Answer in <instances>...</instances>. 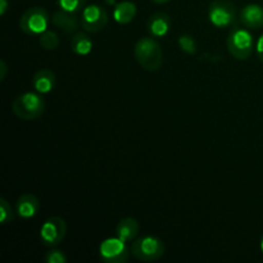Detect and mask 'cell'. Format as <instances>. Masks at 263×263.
I'll return each instance as SVG.
<instances>
[{
	"instance_id": "6da1fadb",
	"label": "cell",
	"mask_w": 263,
	"mask_h": 263,
	"mask_svg": "<svg viewBox=\"0 0 263 263\" xmlns=\"http://www.w3.org/2000/svg\"><path fill=\"white\" fill-rule=\"evenodd\" d=\"M134 54L138 63L145 71L156 72L163 64V51L153 37H141L136 43Z\"/></svg>"
},
{
	"instance_id": "7a4b0ae2",
	"label": "cell",
	"mask_w": 263,
	"mask_h": 263,
	"mask_svg": "<svg viewBox=\"0 0 263 263\" xmlns=\"http://www.w3.org/2000/svg\"><path fill=\"white\" fill-rule=\"evenodd\" d=\"M13 113L25 121H33L45 110V100L40 92H23L18 95L12 104Z\"/></svg>"
},
{
	"instance_id": "3957f363",
	"label": "cell",
	"mask_w": 263,
	"mask_h": 263,
	"mask_svg": "<svg viewBox=\"0 0 263 263\" xmlns=\"http://www.w3.org/2000/svg\"><path fill=\"white\" fill-rule=\"evenodd\" d=\"M166 252V247L161 239L152 235L141 236L136 239L131 246V254L141 262H154L162 258Z\"/></svg>"
},
{
	"instance_id": "277c9868",
	"label": "cell",
	"mask_w": 263,
	"mask_h": 263,
	"mask_svg": "<svg viewBox=\"0 0 263 263\" xmlns=\"http://www.w3.org/2000/svg\"><path fill=\"white\" fill-rule=\"evenodd\" d=\"M229 53L238 61H247L254 49V40L251 33L244 28L234 26L228 36Z\"/></svg>"
},
{
	"instance_id": "5b68a950",
	"label": "cell",
	"mask_w": 263,
	"mask_h": 263,
	"mask_svg": "<svg viewBox=\"0 0 263 263\" xmlns=\"http://www.w3.org/2000/svg\"><path fill=\"white\" fill-rule=\"evenodd\" d=\"M50 17L46 9L41 7H33L26 10L20 20V27L26 35L40 36L48 30Z\"/></svg>"
},
{
	"instance_id": "8992f818",
	"label": "cell",
	"mask_w": 263,
	"mask_h": 263,
	"mask_svg": "<svg viewBox=\"0 0 263 263\" xmlns=\"http://www.w3.org/2000/svg\"><path fill=\"white\" fill-rule=\"evenodd\" d=\"M208 15L211 23L218 28L230 27L236 23L235 5L230 0H215L211 3Z\"/></svg>"
},
{
	"instance_id": "52a82bcc",
	"label": "cell",
	"mask_w": 263,
	"mask_h": 263,
	"mask_svg": "<svg viewBox=\"0 0 263 263\" xmlns=\"http://www.w3.org/2000/svg\"><path fill=\"white\" fill-rule=\"evenodd\" d=\"M67 234V225L66 221L58 216L49 217L45 222L43 223L40 229V239L44 243V246L49 248L59 246L66 238Z\"/></svg>"
},
{
	"instance_id": "ba28073f",
	"label": "cell",
	"mask_w": 263,
	"mask_h": 263,
	"mask_svg": "<svg viewBox=\"0 0 263 263\" xmlns=\"http://www.w3.org/2000/svg\"><path fill=\"white\" fill-rule=\"evenodd\" d=\"M126 241L122 239L109 238L102 241L99 247L100 259L105 263H125L130 258V251H128Z\"/></svg>"
},
{
	"instance_id": "9c48e42d",
	"label": "cell",
	"mask_w": 263,
	"mask_h": 263,
	"mask_svg": "<svg viewBox=\"0 0 263 263\" xmlns=\"http://www.w3.org/2000/svg\"><path fill=\"white\" fill-rule=\"evenodd\" d=\"M81 26L90 33H97L104 30L108 25V13L103 7L98 4H90L84 8L81 13Z\"/></svg>"
},
{
	"instance_id": "30bf717a",
	"label": "cell",
	"mask_w": 263,
	"mask_h": 263,
	"mask_svg": "<svg viewBox=\"0 0 263 263\" xmlns=\"http://www.w3.org/2000/svg\"><path fill=\"white\" fill-rule=\"evenodd\" d=\"M40 210V202L33 194H23L21 195L15 203V212L18 217L23 220H28L37 215Z\"/></svg>"
},
{
	"instance_id": "8fae6325",
	"label": "cell",
	"mask_w": 263,
	"mask_h": 263,
	"mask_svg": "<svg viewBox=\"0 0 263 263\" xmlns=\"http://www.w3.org/2000/svg\"><path fill=\"white\" fill-rule=\"evenodd\" d=\"M240 22L247 28L257 30L263 27V7L258 4H248L241 9Z\"/></svg>"
},
{
	"instance_id": "7c38bea8",
	"label": "cell",
	"mask_w": 263,
	"mask_h": 263,
	"mask_svg": "<svg viewBox=\"0 0 263 263\" xmlns=\"http://www.w3.org/2000/svg\"><path fill=\"white\" fill-rule=\"evenodd\" d=\"M57 77L53 71L48 68L39 69L32 77V86L40 94H48L55 87Z\"/></svg>"
},
{
	"instance_id": "4fadbf2b",
	"label": "cell",
	"mask_w": 263,
	"mask_h": 263,
	"mask_svg": "<svg viewBox=\"0 0 263 263\" xmlns=\"http://www.w3.org/2000/svg\"><path fill=\"white\" fill-rule=\"evenodd\" d=\"M171 28V18L167 13L157 12L148 21V31L154 37H163Z\"/></svg>"
},
{
	"instance_id": "5bb4252c",
	"label": "cell",
	"mask_w": 263,
	"mask_h": 263,
	"mask_svg": "<svg viewBox=\"0 0 263 263\" xmlns=\"http://www.w3.org/2000/svg\"><path fill=\"white\" fill-rule=\"evenodd\" d=\"M51 22H53V25L55 27H59L66 33H72L74 31H77L79 25L81 23V20H79L72 13L64 12V10L61 9L54 13L53 17H51Z\"/></svg>"
},
{
	"instance_id": "9a60e30c",
	"label": "cell",
	"mask_w": 263,
	"mask_h": 263,
	"mask_svg": "<svg viewBox=\"0 0 263 263\" xmlns=\"http://www.w3.org/2000/svg\"><path fill=\"white\" fill-rule=\"evenodd\" d=\"M139 223L135 218L126 217L118 222L116 234L123 241H133L139 235Z\"/></svg>"
},
{
	"instance_id": "2e32d148",
	"label": "cell",
	"mask_w": 263,
	"mask_h": 263,
	"mask_svg": "<svg viewBox=\"0 0 263 263\" xmlns=\"http://www.w3.org/2000/svg\"><path fill=\"white\" fill-rule=\"evenodd\" d=\"M136 5L131 2H121L116 5L113 17L120 25H127L135 18Z\"/></svg>"
},
{
	"instance_id": "e0dca14e",
	"label": "cell",
	"mask_w": 263,
	"mask_h": 263,
	"mask_svg": "<svg viewBox=\"0 0 263 263\" xmlns=\"http://www.w3.org/2000/svg\"><path fill=\"white\" fill-rule=\"evenodd\" d=\"M71 49L77 55H87L92 49V41L85 32H77L71 40Z\"/></svg>"
},
{
	"instance_id": "ac0fdd59",
	"label": "cell",
	"mask_w": 263,
	"mask_h": 263,
	"mask_svg": "<svg viewBox=\"0 0 263 263\" xmlns=\"http://www.w3.org/2000/svg\"><path fill=\"white\" fill-rule=\"evenodd\" d=\"M39 43L45 50H54L59 46V36L54 31L46 30L39 37Z\"/></svg>"
},
{
	"instance_id": "d6986e66",
	"label": "cell",
	"mask_w": 263,
	"mask_h": 263,
	"mask_svg": "<svg viewBox=\"0 0 263 263\" xmlns=\"http://www.w3.org/2000/svg\"><path fill=\"white\" fill-rule=\"evenodd\" d=\"M57 3L62 10L72 13V14L82 12L86 7V0H57Z\"/></svg>"
},
{
	"instance_id": "ffe728a7",
	"label": "cell",
	"mask_w": 263,
	"mask_h": 263,
	"mask_svg": "<svg viewBox=\"0 0 263 263\" xmlns=\"http://www.w3.org/2000/svg\"><path fill=\"white\" fill-rule=\"evenodd\" d=\"M14 218L15 215L8 200L4 199V198H0V223L8 225V223L13 222Z\"/></svg>"
},
{
	"instance_id": "44dd1931",
	"label": "cell",
	"mask_w": 263,
	"mask_h": 263,
	"mask_svg": "<svg viewBox=\"0 0 263 263\" xmlns=\"http://www.w3.org/2000/svg\"><path fill=\"white\" fill-rule=\"evenodd\" d=\"M179 45H180V48L185 51V53L190 54V55H193V54L197 53V43H195V40L193 36H190V35L180 36Z\"/></svg>"
},
{
	"instance_id": "7402d4cb",
	"label": "cell",
	"mask_w": 263,
	"mask_h": 263,
	"mask_svg": "<svg viewBox=\"0 0 263 263\" xmlns=\"http://www.w3.org/2000/svg\"><path fill=\"white\" fill-rule=\"evenodd\" d=\"M46 263H67V257L59 249H51L45 254Z\"/></svg>"
},
{
	"instance_id": "603a6c76",
	"label": "cell",
	"mask_w": 263,
	"mask_h": 263,
	"mask_svg": "<svg viewBox=\"0 0 263 263\" xmlns=\"http://www.w3.org/2000/svg\"><path fill=\"white\" fill-rule=\"evenodd\" d=\"M257 55H258L259 61L263 63V35L259 37L258 43H257Z\"/></svg>"
},
{
	"instance_id": "cb8c5ba5",
	"label": "cell",
	"mask_w": 263,
	"mask_h": 263,
	"mask_svg": "<svg viewBox=\"0 0 263 263\" xmlns=\"http://www.w3.org/2000/svg\"><path fill=\"white\" fill-rule=\"evenodd\" d=\"M7 64H5L4 61H0V80L2 81H4L5 80V76H7Z\"/></svg>"
},
{
	"instance_id": "d4e9b609",
	"label": "cell",
	"mask_w": 263,
	"mask_h": 263,
	"mask_svg": "<svg viewBox=\"0 0 263 263\" xmlns=\"http://www.w3.org/2000/svg\"><path fill=\"white\" fill-rule=\"evenodd\" d=\"M8 8H9V2L8 0H0V14L4 15Z\"/></svg>"
},
{
	"instance_id": "484cf974",
	"label": "cell",
	"mask_w": 263,
	"mask_h": 263,
	"mask_svg": "<svg viewBox=\"0 0 263 263\" xmlns=\"http://www.w3.org/2000/svg\"><path fill=\"white\" fill-rule=\"evenodd\" d=\"M153 3H156V4H166V3H168L170 0H152Z\"/></svg>"
},
{
	"instance_id": "4316f807",
	"label": "cell",
	"mask_w": 263,
	"mask_h": 263,
	"mask_svg": "<svg viewBox=\"0 0 263 263\" xmlns=\"http://www.w3.org/2000/svg\"><path fill=\"white\" fill-rule=\"evenodd\" d=\"M261 251H262V253H263V235H262V239H261Z\"/></svg>"
}]
</instances>
